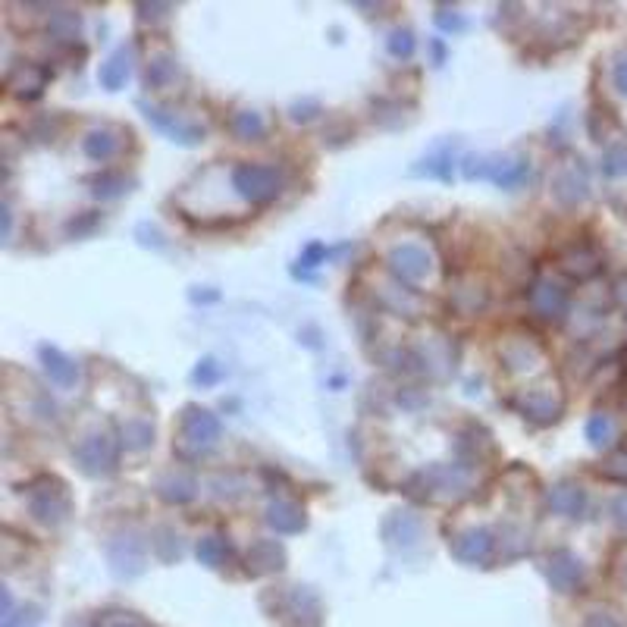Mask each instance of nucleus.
<instances>
[{
	"instance_id": "nucleus-1",
	"label": "nucleus",
	"mask_w": 627,
	"mask_h": 627,
	"mask_svg": "<svg viewBox=\"0 0 627 627\" xmlns=\"http://www.w3.org/2000/svg\"><path fill=\"white\" fill-rule=\"evenodd\" d=\"M232 188H236L238 198H245L248 205H270L282 195V173L267 163H238L232 170Z\"/></svg>"
},
{
	"instance_id": "nucleus-2",
	"label": "nucleus",
	"mask_w": 627,
	"mask_h": 627,
	"mask_svg": "<svg viewBox=\"0 0 627 627\" xmlns=\"http://www.w3.org/2000/svg\"><path fill=\"white\" fill-rule=\"evenodd\" d=\"M72 512V499L66 493V487L54 477H41L29 487V514L35 521L47 527H57L70 518Z\"/></svg>"
},
{
	"instance_id": "nucleus-3",
	"label": "nucleus",
	"mask_w": 627,
	"mask_h": 627,
	"mask_svg": "<svg viewBox=\"0 0 627 627\" xmlns=\"http://www.w3.org/2000/svg\"><path fill=\"white\" fill-rule=\"evenodd\" d=\"M467 180H493L502 188H518L531 176L527 157H467L464 161Z\"/></svg>"
},
{
	"instance_id": "nucleus-4",
	"label": "nucleus",
	"mask_w": 627,
	"mask_h": 627,
	"mask_svg": "<svg viewBox=\"0 0 627 627\" xmlns=\"http://www.w3.org/2000/svg\"><path fill=\"white\" fill-rule=\"evenodd\" d=\"M220 433H223V427H220L217 414H211L207 408L188 405V408L182 411V417H180V442L192 446L195 452H201V448H211L213 442L220 439Z\"/></svg>"
},
{
	"instance_id": "nucleus-5",
	"label": "nucleus",
	"mask_w": 627,
	"mask_h": 627,
	"mask_svg": "<svg viewBox=\"0 0 627 627\" xmlns=\"http://www.w3.org/2000/svg\"><path fill=\"white\" fill-rule=\"evenodd\" d=\"M76 461L88 477H107L116 471V461H120V452L116 446L107 439V436L95 433V436H85L82 442L76 446Z\"/></svg>"
},
{
	"instance_id": "nucleus-6",
	"label": "nucleus",
	"mask_w": 627,
	"mask_h": 627,
	"mask_svg": "<svg viewBox=\"0 0 627 627\" xmlns=\"http://www.w3.org/2000/svg\"><path fill=\"white\" fill-rule=\"evenodd\" d=\"M518 411L533 423H556L564 411V398L558 386H537V389H524L518 396Z\"/></svg>"
},
{
	"instance_id": "nucleus-7",
	"label": "nucleus",
	"mask_w": 627,
	"mask_h": 627,
	"mask_svg": "<svg viewBox=\"0 0 627 627\" xmlns=\"http://www.w3.org/2000/svg\"><path fill=\"white\" fill-rule=\"evenodd\" d=\"M138 107L145 110L147 122H151L154 129H161V132L167 135L170 141H176V145L192 147V145H198V141H205V126H198V122L182 120V116L170 113V110L157 107V104H145V101H141Z\"/></svg>"
},
{
	"instance_id": "nucleus-8",
	"label": "nucleus",
	"mask_w": 627,
	"mask_h": 627,
	"mask_svg": "<svg viewBox=\"0 0 627 627\" xmlns=\"http://www.w3.org/2000/svg\"><path fill=\"white\" fill-rule=\"evenodd\" d=\"M389 270L396 273L398 282H408V286H414V282H423L430 276V270H433V257L427 255V248H421V245H396V248L389 251Z\"/></svg>"
},
{
	"instance_id": "nucleus-9",
	"label": "nucleus",
	"mask_w": 627,
	"mask_h": 627,
	"mask_svg": "<svg viewBox=\"0 0 627 627\" xmlns=\"http://www.w3.org/2000/svg\"><path fill=\"white\" fill-rule=\"evenodd\" d=\"M549 192L562 207L581 205L589 195V180H587V170L581 167V161L562 163V167L556 170V176L549 180Z\"/></svg>"
},
{
	"instance_id": "nucleus-10",
	"label": "nucleus",
	"mask_w": 627,
	"mask_h": 627,
	"mask_svg": "<svg viewBox=\"0 0 627 627\" xmlns=\"http://www.w3.org/2000/svg\"><path fill=\"white\" fill-rule=\"evenodd\" d=\"M452 556L464 564H487L496 552V537L487 527H471V531L458 533L455 539H448Z\"/></svg>"
},
{
	"instance_id": "nucleus-11",
	"label": "nucleus",
	"mask_w": 627,
	"mask_h": 627,
	"mask_svg": "<svg viewBox=\"0 0 627 627\" xmlns=\"http://www.w3.org/2000/svg\"><path fill=\"white\" fill-rule=\"evenodd\" d=\"M531 305H533V314L537 317H543V321H556V323H562L564 317H568V307H571V301H568V292H564L558 282H552V280H537L531 286Z\"/></svg>"
},
{
	"instance_id": "nucleus-12",
	"label": "nucleus",
	"mask_w": 627,
	"mask_h": 627,
	"mask_svg": "<svg viewBox=\"0 0 627 627\" xmlns=\"http://www.w3.org/2000/svg\"><path fill=\"white\" fill-rule=\"evenodd\" d=\"M546 577H549V583L558 589V593H574V589L583 583L581 558L568 549H556L549 558H546Z\"/></svg>"
},
{
	"instance_id": "nucleus-13",
	"label": "nucleus",
	"mask_w": 627,
	"mask_h": 627,
	"mask_svg": "<svg viewBox=\"0 0 627 627\" xmlns=\"http://www.w3.org/2000/svg\"><path fill=\"white\" fill-rule=\"evenodd\" d=\"M558 270L568 273L571 280H589V276H596L602 270V255L593 248V245L574 242L558 255Z\"/></svg>"
},
{
	"instance_id": "nucleus-14",
	"label": "nucleus",
	"mask_w": 627,
	"mask_h": 627,
	"mask_svg": "<svg viewBox=\"0 0 627 627\" xmlns=\"http://www.w3.org/2000/svg\"><path fill=\"white\" fill-rule=\"evenodd\" d=\"M245 564H248V574H255V577L276 574V571H282V564H286V549H282V543H276V539H257V543H251V549L245 552Z\"/></svg>"
},
{
	"instance_id": "nucleus-15",
	"label": "nucleus",
	"mask_w": 627,
	"mask_h": 627,
	"mask_svg": "<svg viewBox=\"0 0 627 627\" xmlns=\"http://www.w3.org/2000/svg\"><path fill=\"white\" fill-rule=\"evenodd\" d=\"M286 614H292V621H288L292 627H317L321 624V602L305 587H292V593H286V599H282V618Z\"/></svg>"
},
{
	"instance_id": "nucleus-16",
	"label": "nucleus",
	"mask_w": 627,
	"mask_h": 627,
	"mask_svg": "<svg viewBox=\"0 0 627 627\" xmlns=\"http://www.w3.org/2000/svg\"><path fill=\"white\" fill-rule=\"evenodd\" d=\"M47 79H51V72H47L45 66H38V63H20L7 76V88H10V95L22 97V101H32V97H38L41 91H45Z\"/></svg>"
},
{
	"instance_id": "nucleus-17",
	"label": "nucleus",
	"mask_w": 627,
	"mask_h": 627,
	"mask_svg": "<svg viewBox=\"0 0 627 627\" xmlns=\"http://www.w3.org/2000/svg\"><path fill=\"white\" fill-rule=\"evenodd\" d=\"M38 355H41V364H45L47 377H51V383H57L60 389H72V386L79 383V364L72 358H66L60 348L41 346Z\"/></svg>"
},
{
	"instance_id": "nucleus-18",
	"label": "nucleus",
	"mask_w": 627,
	"mask_h": 627,
	"mask_svg": "<svg viewBox=\"0 0 627 627\" xmlns=\"http://www.w3.org/2000/svg\"><path fill=\"white\" fill-rule=\"evenodd\" d=\"M267 524L273 527L276 533H282V537H292V533H301V531L307 527L305 508H301L298 502H288V499L270 502V508H267Z\"/></svg>"
},
{
	"instance_id": "nucleus-19",
	"label": "nucleus",
	"mask_w": 627,
	"mask_h": 627,
	"mask_svg": "<svg viewBox=\"0 0 627 627\" xmlns=\"http://www.w3.org/2000/svg\"><path fill=\"white\" fill-rule=\"evenodd\" d=\"M120 135H122V132H120V129H113V126L91 129V132L85 135V141H82L85 157H91V161H97V163L113 161L116 154H120V147H122Z\"/></svg>"
},
{
	"instance_id": "nucleus-20",
	"label": "nucleus",
	"mask_w": 627,
	"mask_h": 627,
	"mask_svg": "<svg viewBox=\"0 0 627 627\" xmlns=\"http://www.w3.org/2000/svg\"><path fill=\"white\" fill-rule=\"evenodd\" d=\"M549 508L562 518H581L583 508H587V493L577 483L562 481L549 489Z\"/></svg>"
},
{
	"instance_id": "nucleus-21",
	"label": "nucleus",
	"mask_w": 627,
	"mask_h": 627,
	"mask_svg": "<svg viewBox=\"0 0 627 627\" xmlns=\"http://www.w3.org/2000/svg\"><path fill=\"white\" fill-rule=\"evenodd\" d=\"M132 76V47H120L107 57V63H101L97 70V82L107 91H120Z\"/></svg>"
},
{
	"instance_id": "nucleus-22",
	"label": "nucleus",
	"mask_w": 627,
	"mask_h": 627,
	"mask_svg": "<svg viewBox=\"0 0 627 627\" xmlns=\"http://www.w3.org/2000/svg\"><path fill=\"white\" fill-rule=\"evenodd\" d=\"M195 493H198V483L188 474L170 471V474H163L161 481H157V496H161L163 502H170V506H186V502L195 499Z\"/></svg>"
},
{
	"instance_id": "nucleus-23",
	"label": "nucleus",
	"mask_w": 627,
	"mask_h": 627,
	"mask_svg": "<svg viewBox=\"0 0 627 627\" xmlns=\"http://www.w3.org/2000/svg\"><path fill=\"white\" fill-rule=\"evenodd\" d=\"M499 358L508 371H531L533 364L543 361V352L527 339H508L506 346L499 348Z\"/></svg>"
},
{
	"instance_id": "nucleus-24",
	"label": "nucleus",
	"mask_w": 627,
	"mask_h": 627,
	"mask_svg": "<svg viewBox=\"0 0 627 627\" xmlns=\"http://www.w3.org/2000/svg\"><path fill=\"white\" fill-rule=\"evenodd\" d=\"M230 132L238 141H263L267 135V120L257 110H236L230 116Z\"/></svg>"
},
{
	"instance_id": "nucleus-25",
	"label": "nucleus",
	"mask_w": 627,
	"mask_h": 627,
	"mask_svg": "<svg viewBox=\"0 0 627 627\" xmlns=\"http://www.w3.org/2000/svg\"><path fill=\"white\" fill-rule=\"evenodd\" d=\"M91 195L101 201H113V198H122V195L129 192V186H132V180H129L126 173H116V170H104V173L91 176Z\"/></svg>"
},
{
	"instance_id": "nucleus-26",
	"label": "nucleus",
	"mask_w": 627,
	"mask_h": 627,
	"mask_svg": "<svg viewBox=\"0 0 627 627\" xmlns=\"http://www.w3.org/2000/svg\"><path fill=\"white\" fill-rule=\"evenodd\" d=\"M120 436H122V448L129 452H145V448L154 446V427L151 421H141V417H132L120 427Z\"/></svg>"
},
{
	"instance_id": "nucleus-27",
	"label": "nucleus",
	"mask_w": 627,
	"mask_h": 627,
	"mask_svg": "<svg viewBox=\"0 0 627 627\" xmlns=\"http://www.w3.org/2000/svg\"><path fill=\"white\" fill-rule=\"evenodd\" d=\"M176 72H180V66H176L173 54H157V57L147 60L145 85L147 88H167V85L176 79Z\"/></svg>"
},
{
	"instance_id": "nucleus-28",
	"label": "nucleus",
	"mask_w": 627,
	"mask_h": 627,
	"mask_svg": "<svg viewBox=\"0 0 627 627\" xmlns=\"http://www.w3.org/2000/svg\"><path fill=\"white\" fill-rule=\"evenodd\" d=\"M417 176H436V180H452V145L436 147L430 157H423V167H414Z\"/></svg>"
},
{
	"instance_id": "nucleus-29",
	"label": "nucleus",
	"mask_w": 627,
	"mask_h": 627,
	"mask_svg": "<svg viewBox=\"0 0 627 627\" xmlns=\"http://www.w3.org/2000/svg\"><path fill=\"white\" fill-rule=\"evenodd\" d=\"M47 32L54 35L57 41H76L79 32H82V20H79L72 10H57L47 22Z\"/></svg>"
},
{
	"instance_id": "nucleus-30",
	"label": "nucleus",
	"mask_w": 627,
	"mask_h": 627,
	"mask_svg": "<svg viewBox=\"0 0 627 627\" xmlns=\"http://www.w3.org/2000/svg\"><path fill=\"white\" fill-rule=\"evenodd\" d=\"M198 562L207 564V568H223L226 558H230V546H226L223 537H205L198 539Z\"/></svg>"
},
{
	"instance_id": "nucleus-31",
	"label": "nucleus",
	"mask_w": 627,
	"mask_h": 627,
	"mask_svg": "<svg viewBox=\"0 0 627 627\" xmlns=\"http://www.w3.org/2000/svg\"><path fill=\"white\" fill-rule=\"evenodd\" d=\"M602 173L608 180L627 176V141H614V145L606 147V154H602Z\"/></svg>"
},
{
	"instance_id": "nucleus-32",
	"label": "nucleus",
	"mask_w": 627,
	"mask_h": 627,
	"mask_svg": "<svg viewBox=\"0 0 627 627\" xmlns=\"http://www.w3.org/2000/svg\"><path fill=\"white\" fill-rule=\"evenodd\" d=\"M612 436H614V423L608 414H593L587 421V439L593 448H606L612 442Z\"/></svg>"
},
{
	"instance_id": "nucleus-33",
	"label": "nucleus",
	"mask_w": 627,
	"mask_h": 627,
	"mask_svg": "<svg viewBox=\"0 0 627 627\" xmlns=\"http://www.w3.org/2000/svg\"><path fill=\"white\" fill-rule=\"evenodd\" d=\"M386 47H389L392 57L408 60L411 54H414V32H411V29H396V32L389 35V41H386Z\"/></svg>"
},
{
	"instance_id": "nucleus-34",
	"label": "nucleus",
	"mask_w": 627,
	"mask_h": 627,
	"mask_svg": "<svg viewBox=\"0 0 627 627\" xmlns=\"http://www.w3.org/2000/svg\"><path fill=\"white\" fill-rule=\"evenodd\" d=\"M327 255H330V251H327V245H323V242H311V245H307L305 251H301L298 263H301V267H305V270H311V267H321V263L327 261Z\"/></svg>"
},
{
	"instance_id": "nucleus-35",
	"label": "nucleus",
	"mask_w": 627,
	"mask_h": 627,
	"mask_svg": "<svg viewBox=\"0 0 627 627\" xmlns=\"http://www.w3.org/2000/svg\"><path fill=\"white\" fill-rule=\"evenodd\" d=\"M192 380H195V383H201V386H213V383H217V380H220V367H217V361H213V358L198 361V367H195Z\"/></svg>"
},
{
	"instance_id": "nucleus-36",
	"label": "nucleus",
	"mask_w": 627,
	"mask_h": 627,
	"mask_svg": "<svg viewBox=\"0 0 627 627\" xmlns=\"http://www.w3.org/2000/svg\"><path fill=\"white\" fill-rule=\"evenodd\" d=\"M602 471H606V477H612V481L627 483V452H614L612 458L602 464Z\"/></svg>"
},
{
	"instance_id": "nucleus-37",
	"label": "nucleus",
	"mask_w": 627,
	"mask_h": 627,
	"mask_svg": "<svg viewBox=\"0 0 627 627\" xmlns=\"http://www.w3.org/2000/svg\"><path fill=\"white\" fill-rule=\"evenodd\" d=\"M608 512H612V521L621 527V531H627V493H618L612 499V506H608Z\"/></svg>"
},
{
	"instance_id": "nucleus-38",
	"label": "nucleus",
	"mask_w": 627,
	"mask_h": 627,
	"mask_svg": "<svg viewBox=\"0 0 627 627\" xmlns=\"http://www.w3.org/2000/svg\"><path fill=\"white\" fill-rule=\"evenodd\" d=\"M583 627H624V621H621L614 612H593Z\"/></svg>"
},
{
	"instance_id": "nucleus-39",
	"label": "nucleus",
	"mask_w": 627,
	"mask_h": 627,
	"mask_svg": "<svg viewBox=\"0 0 627 627\" xmlns=\"http://www.w3.org/2000/svg\"><path fill=\"white\" fill-rule=\"evenodd\" d=\"M436 22H439V29H446V32H461V29H464V20H461L455 10H452V16H448V10H439V13H436Z\"/></svg>"
},
{
	"instance_id": "nucleus-40",
	"label": "nucleus",
	"mask_w": 627,
	"mask_h": 627,
	"mask_svg": "<svg viewBox=\"0 0 627 627\" xmlns=\"http://www.w3.org/2000/svg\"><path fill=\"white\" fill-rule=\"evenodd\" d=\"M97 223H101V213H88V217H82L79 223L72 220V223H70V236H85V232H91Z\"/></svg>"
},
{
	"instance_id": "nucleus-41",
	"label": "nucleus",
	"mask_w": 627,
	"mask_h": 627,
	"mask_svg": "<svg viewBox=\"0 0 627 627\" xmlns=\"http://www.w3.org/2000/svg\"><path fill=\"white\" fill-rule=\"evenodd\" d=\"M612 82H614V88H618L621 95H627V54H624V57H618V63H614Z\"/></svg>"
},
{
	"instance_id": "nucleus-42",
	"label": "nucleus",
	"mask_w": 627,
	"mask_h": 627,
	"mask_svg": "<svg viewBox=\"0 0 627 627\" xmlns=\"http://www.w3.org/2000/svg\"><path fill=\"white\" fill-rule=\"evenodd\" d=\"M612 298H614V305H618L621 311L627 314V273L614 280V286H612Z\"/></svg>"
},
{
	"instance_id": "nucleus-43",
	"label": "nucleus",
	"mask_w": 627,
	"mask_h": 627,
	"mask_svg": "<svg viewBox=\"0 0 627 627\" xmlns=\"http://www.w3.org/2000/svg\"><path fill=\"white\" fill-rule=\"evenodd\" d=\"M433 57H436V63L446 60V47H442V41H433Z\"/></svg>"
},
{
	"instance_id": "nucleus-44",
	"label": "nucleus",
	"mask_w": 627,
	"mask_h": 627,
	"mask_svg": "<svg viewBox=\"0 0 627 627\" xmlns=\"http://www.w3.org/2000/svg\"><path fill=\"white\" fill-rule=\"evenodd\" d=\"M621 583L627 587V562H624V568H621Z\"/></svg>"
},
{
	"instance_id": "nucleus-45",
	"label": "nucleus",
	"mask_w": 627,
	"mask_h": 627,
	"mask_svg": "<svg viewBox=\"0 0 627 627\" xmlns=\"http://www.w3.org/2000/svg\"><path fill=\"white\" fill-rule=\"evenodd\" d=\"M120 627H132V624H120Z\"/></svg>"
}]
</instances>
